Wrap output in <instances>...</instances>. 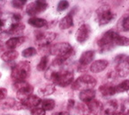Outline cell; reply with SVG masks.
Returning <instances> with one entry per match:
<instances>
[{
	"mask_svg": "<svg viewBox=\"0 0 129 115\" xmlns=\"http://www.w3.org/2000/svg\"><path fill=\"white\" fill-rule=\"evenodd\" d=\"M30 71V66L28 61H21L18 64L14 65L11 70V77L14 82L25 81L29 77Z\"/></svg>",
	"mask_w": 129,
	"mask_h": 115,
	"instance_id": "1",
	"label": "cell"
},
{
	"mask_svg": "<svg viewBox=\"0 0 129 115\" xmlns=\"http://www.w3.org/2000/svg\"><path fill=\"white\" fill-rule=\"evenodd\" d=\"M117 34V32H115L114 30H109L105 32L104 34L102 35V37L98 41V46L100 48V52L101 53L108 52V51H110L115 47L114 40H115Z\"/></svg>",
	"mask_w": 129,
	"mask_h": 115,
	"instance_id": "2",
	"label": "cell"
},
{
	"mask_svg": "<svg viewBox=\"0 0 129 115\" xmlns=\"http://www.w3.org/2000/svg\"><path fill=\"white\" fill-rule=\"evenodd\" d=\"M97 85V80L95 77L90 75H83L79 77L75 81L72 83V88L74 90H85V89H93Z\"/></svg>",
	"mask_w": 129,
	"mask_h": 115,
	"instance_id": "3",
	"label": "cell"
},
{
	"mask_svg": "<svg viewBox=\"0 0 129 115\" xmlns=\"http://www.w3.org/2000/svg\"><path fill=\"white\" fill-rule=\"evenodd\" d=\"M96 16L98 22L101 26L109 24L113 19L115 18L116 14L111 11L110 6L109 5H102L100 6L96 11Z\"/></svg>",
	"mask_w": 129,
	"mask_h": 115,
	"instance_id": "4",
	"label": "cell"
},
{
	"mask_svg": "<svg viewBox=\"0 0 129 115\" xmlns=\"http://www.w3.org/2000/svg\"><path fill=\"white\" fill-rule=\"evenodd\" d=\"M116 71L118 77H125L129 75V57L126 55H117L114 59Z\"/></svg>",
	"mask_w": 129,
	"mask_h": 115,
	"instance_id": "5",
	"label": "cell"
},
{
	"mask_svg": "<svg viewBox=\"0 0 129 115\" xmlns=\"http://www.w3.org/2000/svg\"><path fill=\"white\" fill-rule=\"evenodd\" d=\"M48 5L46 1L43 0H37L35 2H31L29 5H27L26 7V13L30 16L35 17L40 13H42L48 8Z\"/></svg>",
	"mask_w": 129,
	"mask_h": 115,
	"instance_id": "6",
	"label": "cell"
},
{
	"mask_svg": "<svg viewBox=\"0 0 129 115\" xmlns=\"http://www.w3.org/2000/svg\"><path fill=\"white\" fill-rule=\"evenodd\" d=\"M56 33L52 32H40L36 36V43L39 47H47L56 39Z\"/></svg>",
	"mask_w": 129,
	"mask_h": 115,
	"instance_id": "7",
	"label": "cell"
},
{
	"mask_svg": "<svg viewBox=\"0 0 129 115\" xmlns=\"http://www.w3.org/2000/svg\"><path fill=\"white\" fill-rule=\"evenodd\" d=\"M90 34H91V27H90V25L83 24L76 31L75 39H76V40L79 43H83L89 39Z\"/></svg>",
	"mask_w": 129,
	"mask_h": 115,
	"instance_id": "8",
	"label": "cell"
},
{
	"mask_svg": "<svg viewBox=\"0 0 129 115\" xmlns=\"http://www.w3.org/2000/svg\"><path fill=\"white\" fill-rule=\"evenodd\" d=\"M33 93V87L30 84L26 83L22 87L19 88L16 91V97L20 102H23L27 100Z\"/></svg>",
	"mask_w": 129,
	"mask_h": 115,
	"instance_id": "9",
	"label": "cell"
},
{
	"mask_svg": "<svg viewBox=\"0 0 129 115\" xmlns=\"http://www.w3.org/2000/svg\"><path fill=\"white\" fill-rule=\"evenodd\" d=\"M118 104L116 100H109L102 104L100 115H113L117 111Z\"/></svg>",
	"mask_w": 129,
	"mask_h": 115,
	"instance_id": "10",
	"label": "cell"
},
{
	"mask_svg": "<svg viewBox=\"0 0 129 115\" xmlns=\"http://www.w3.org/2000/svg\"><path fill=\"white\" fill-rule=\"evenodd\" d=\"M95 57L94 51H87L82 53L80 59H79V67H87L89 64H91L93 61V59Z\"/></svg>",
	"mask_w": 129,
	"mask_h": 115,
	"instance_id": "11",
	"label": "cell"
},
{
	"mask_svg": "<svg viewBox=\"0 0 129 115\" xmlns=\"http://www.w3.org/2000/svg\"><path fill=\"white\" fill-rule=\"evenodd\" d=\"M24 29H25V25L22 22H11L7 32L10 34V36L13 35V36L20 37L22 36V32H24Z\"/></svg>",
	"mask_w": 129,
	"mask_h": 115,
	"instance_id": "12",
	"label": "cell"
},
{
	"mask_svg": "<svg viewBox=\"0 0 129 115\" xmlns=\"http://www.w3.org/2000/svg\"><path fill=\"white\" fill-rule=\"evenodd\" d=\"M108 67H109V61L106 59H99L91 63L90 70L93 73H100L104 71Z\"/></svg>",
	"mask_w": 129,
	"mask_h": 115,
	"instance_id": "13",
	"label": "cell"
},
{
	"mask_svg": "<svg viewBox=\"0 0 129 115\" xmlns=\"http://www.w3.org/2000/svg\"><path fill=\"white\" fill-rule=\"evenodd\" d=\"M23 105L24 109H33V108H36L38 107L39 105L41 103V99H40V97L37 96V95H32L29 97L28 99L25 100L23 102H21Z\"/></svg>",
	"mask_w": 129,
	"mask_h": 115,
	"instance_id": "14",
	"label": "cell"
},
{
	"mask_svg": "<svg viewBox=\"0 0 129 115\" xmlns=\"http://www.w3.org/2000/svg\"><path fill=\"white\" fill-rule=\"evenodd\" d=\"M96 92L94 89H85L79 94V99L84 103H88L95 99Z\"/></svg>",
	"mask_w": 129,
	"mask_h": 115,
	"instance_id": "15",
	"label": "cell"
},
{
	"mask_svg": "<svg viewBox=\"0 0 129 115\" xmlns=\"http://www.w3.org/2000/svg\"><path fill=\"white\" fill-rule=\"evenodd\" d=\"M25 41V37L20 36V37H11L9 40L6 41V46L9 50H15L19 46L22 44Z\"/></svg>",
	"mask_w": 129,
	"mask_h": 115,
	"instance_id": "16",
	"label": "cell"
},
{
	"mask_svg": "<svg viewBox=\"0 0 129 115\" xmlns=\"http://www.w3.org/2000/svg\"><path fill=\"white\" fill-rule=\"evenodd\" d=\"M86 107L90 113H91L93 115H100L102 104H101V103L100 101L94 99L90 102V103H86Z\"/></svg>",
	"mask_w": 129,
	"mask_h": 115,
	"instance_id": "17",
	"label": "cell"
},
{
	"mask_svg": "<svg viewBox=\"0 0 129 115\" xmlns=\"http://www.w3.org/2000/svg\"><path fill=\"white\" fill-rule=\"evenodd\" d=\"M99 91L101 96L103 97H109L117 94L116 93V85H110V84H106V85L100 86Z\"/></svg>",
	"mask_w": 129,
	"mask_h": 115,
	"instance_id": "18",
	"label": "cell"
},
{
	"mask_svg": "<svg viewBox=\"0 0 129 115\" xmlns=\"http://www.w3.org/2000/svg\"><path fill=\"white\" fill-rule=\"evenodd\" d=\"M74 25V19H73V15L71 14H67V15L63 17L59 22V28L61 30H67V29L71 28Z\"/></svg>",
	"mask_w": 129,
	"mask_h": 115,
	"instance_id": "19",
	"label": "cell"
},
{
	"mask_svg": "<svg viewBox=\"0 0 129 115\" xmlns=\"http://www.w3.org/2000/svg\"><path fill=\"white\" fill-rule=\"evenodd\" d=\"M55 91H56V86L54 84H48V85H45L44 86L40 87L38 90V93L41 96H48L52 95Z\"/></svg>",
	"mask_w": 129,
	"mask_h": 115,
	"instance_id": "20",
	"label": "cell"
},
{
	"mask_svg": "<svg viewBox=\"0 0 129 115\" xmlns=\"http://www.w3.org/2000/svg\"><path fill=\"white\" fill-rule=\"evenodd\" d=\"M18 55V52L15 50H9V51L3 53L2 56H1V59L6 62H11V61H14V59H17Z\"/></svg>",
	"mask_w": 129,
	"mask_h": 115,
	"instance_id": "21",
	"label": "cell"
},
{
	"mask_svg": "<svg viewBox=\"0 0 129 115\" xmlns=\"http://www.w3.org/2000/svg\"><path fill=\"white\" fill-rule=\"evenodd\" d=\"M28 24L35 28H42L47 25V21L45 19L39 18V17H31L28 20Z\"/></svg>",
	"mask_w": 129,
	"mask_h": 115,
	"instance_id": "22",
	"label": "cell"
},
{
	"mask_svg": "<svg viewBox=\"0 0 129 115\" xmlns=\"http://www.w3.org/2000/svg\"><path fill=\"white\" fill-rule=\"evenodd\" d=\"M40 105L44 111H52L56 106V103L53 99H44L41 100Z\"/></svg>",
	"mask_w": 129,
	"mask_h": 115,
	"instance_id": "23",
	"label": "cell"
},
{
	"mask_svg": "<svg viewBox=\"0 0 129 115\" xmlns=\"http://www.w3.org/2000/svg\"><path fill=\"white\" fill-rule=\"evenodd\" d=\"M129 90V79L122 81L117 85H116V93H124Z\"/></svg>",
	"mask_w": 129,
	"mask_h": 115,
	"instance_id": "24",
	"label": "cell"
},
{
	"mask_svg": "<svg viewBox=\"0 0 129 115\" xmlns=\"http://www.w3.org/2000/svg\"><path fill=\"white\" fill-rule=\"evenodd\" d=\"M114 43L117 46H129V39L125 36H121L117 33L114 40Z\"/></svg>",
	"mask_w": 129,
	"mask_h": 115,
	"instance_id": "25",
	"label": "cell"
},
{
	"mask_svg": "<svg viewBox=\"0 0 129 115\" xmlns=\"http://www.w3.org/2000/svg\"><path fill=\"white\" fill-rule=\"evenodd\" d=\"M48 63H49V59H48V56H43L40 59V62H39L38 66H37V69L39 71H44L48 68Z\"/></svg>",
	"mask_w": 129,
	"mask_h": 115,
	"instance_id": "26",
	"label": "cell"
},
{
	"mask_svg": "<svg viewBox=\"0 0 129 115\" xmlns=\"http://www.w3.org/2000/svg\"><path fill=\"white\" fill-rule=\"evenodd\" d=\"M118 27L120 28V30L124 32H129V16L120 19L118 22Z\"/></svg>",
	"mask_w": 129,
	"mask_h": 115,
	"instance_id": "27",
	"label": "cell"
},
{
	"mask_svg": "<svg viewBox=\"0 0 129 115\" xmlns=\"http://www.w3.org/2000/svg\"><path fill=\"white\" fill-rule=\"evenodd\" d=\"M37 54L36 49L33 48V47H30V48L25 49L24 51H22V55L24 58H30V57H33Z\"/></svg>",
	"mask_w": 129,
	"mask_h": 115,
	"instance_id": "28",
	"label": "cell"
},
{
	"mask_svg": "<svg viewBox=\"0 0 129 115\" xmlns=\"http://www.w3.org/2000/svg\"><path fill=\"white\" fill-rule=\"evenodd\" d=\"M10 38H11L10 34L7 32V31H6V32H0V49L3 48V47L6 45V41Z\"/></svg>",
	"mask_w": 129,
	"mask_h": 115,
	"instance_id": "29",
	"label": "cell"
},
{
	"mask_svg": "<svg viewBox=\"0 0 129 115\" xmlns=\"http://www.w3.org/2000/svg\"><path fill=\"white\" fill-rule=\"evenodd\" d=\"M68 7H69V3L67 2V1H66V0H62V1H60V2L57 4L56 9H57V11H59V12H62V11L67 10Z\"/></svg>",
	"mask_w": 129,
	"mask_h": 115,
	"instance_id": "30",
	"label": "cell"
},
{
	"mask_svg": "<svg viewBox=\"0 0 129 115\" xmlns=\"http://www.w3.org/2000/svg\"><path fill=\"white\" fill-rule=\"evenodd\" d=\"M26 1H22V0H13L12 1V6H14V8H17V9H21L22 8V6L24 5H26Z\"/></svg>",
	"mask_w": 129,
	"mask_h": 115,
	"instance_id": "31",
	"label": "cell"
},
{
	"mask_svg": "<svg viewBox=\"0 0 129 115\" xmlns=\"http://www.w3.org/2000/svg\"><path fill=\"white\" fill-rule=\"evenodd\" d=\"M30 115H46V111L40 107H36L30 110Z\"/></svg>",
	"mask_w": 129,
	"mask_h": 115,
	"instance_id": "32",
	"label": "cell"
},
{
	"mask_svg": "<svg viewBox=\"0 0 129 115\" xmlns=\"http://www.w3.org/2000/svg\"><path fill=\"white\" fill-rule=\"evenodd\" d=\"M120 111H124V112L129 114V99L126 100V101L122 104V108H121Z\"/></svg>",
	"mask_w": 129,
	"mask_h": 115,
	"instance_id": "33",
	"label": "cell"
},
{
	"mask_svg": "<svg viewBox=\"0 0 129 115\" xmlns=\"http://www.w3.org/2000/svg\"><path fill=\"white\" fill-rule=\"evenodd\" d=\"M7 95V90L6 88H0V102L3 101Z\"/></svg>",
	"mask_w": 129,
	"mask_h": 115,
	"instance_id": "34",
	"label": "cell"
},
{
	"mask_svg": "<svg viewBox=\"0 0 129 115\" xmlns=\"http://www.w3.org/2000/svg\"><path fill=\"white\" fill-rule=\"evenodd\" d=\"M75 100H73V99H70L68 101V104H67V108L68 109H72V108H74V106H75Z\"/></svg>",
	"mask_w": 129,
	"mask_h": 115,
	"instance_id": "35",
	"label": "cell"
},
{
	"mask_svg": "<svg viewBox=\"0 0 129 115\" xmlns=\"http://www.w3.org/2000/svg\"><path fill=\"white\" fill-rule=\"evenodd\" d=\"M53 115H70L68 111H58V112H55Z\"/></svg>",
	"mask_w": 129,
	"mask_h": 115,
	"instance_id": "36",
	"label": "cell"
},
{
	"mask_svg": "<svg viewBox=\"0 0 129 115\" xmlns=\"http://www.w3.org/2000/svg\"><path fill=\"white\" fill-rule=\"evenodd\" d=\"M113 115H129V114H127V113L124 112V111H117Z\"/></svg>",
	"mask_w": 129,
	"mask_h": 115,
	"instance_id": "37",
	"label": "cell"
},
{
	"mask_svg": "<svg viewBox=\"0 0 129 115\" xmlns=\"http://www.w3.org/2000/svg\"><path fill=\"white\" fill-rule=\"evenodd\" d=\"M4 25H5V22L2 20V19L0 18V30H1V29L4 27Z\"/></svg>",
	"mask_w": 129,
	"mask_h": 115,
	"instance_id": "38",
	"label": "cell"
},
{
	"mask_svg": "<svg viewBox=\"0 0 129 115\" xmlns=\"http://www.w3.org/2000/svg\"><path fill=\"white\" fill-rule=\"evenodd\" d=\"M127 93H128V95H129V90H128V91H127Z\"/></svg>",
	"mask_w": 129,
	"mask_h": 115,
	"instance_id": "39",
	"label": "cell"
},
{
	"mask_svg": "<svg viewBox=\"0 0 129 115\" xmlns=\"http://www.w3.org/2000/svg\"><path fill=\"white\" fill-rule=\"evenodd\" d=\"M0 77H1V73H0Z\"/></svg>",
	"mask_w": 129,
	"mask_h": 115,
	"instance_id": "40",
	"label": "cell"
}]
</instances>
